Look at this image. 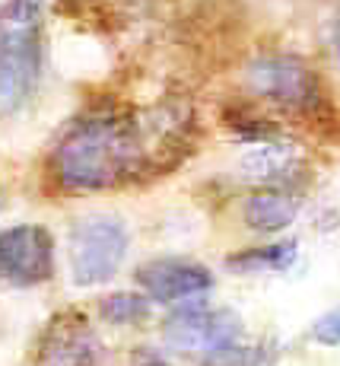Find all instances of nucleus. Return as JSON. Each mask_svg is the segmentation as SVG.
Segmentation results:
<instances>
[{"label": "nucleus", "instance_id": "423d86ee", "mask_svg": "<svg viewBox=\"0 0 340 366\" xmlns=\"http://www.w3.org/2000/svg\"><path fill=\"white\" fill-rule=\"evenodd\" d=\"M54 274V239L39 223L0 229V284L39 287Z\"/></svg>", "mask_w": 340, "mask_h": 366}, {"label": "nucleus", "instance_id": "2eb2a0df", "mask_svg": "<svg viewBox=\"0 0 340 366\" xmlns=\"http://www.w3.org/2000/svg\"><path fill=\"white\" fill-rule=\"evenodd\" d=\"M137 366H169V363L162 360V357H156V354H140Z\"/></svg>", "mask_w": 340, "mask_h": 366}, {"label": "nucleus", "instance_id": "0eeeda50", "mask_svg": "<svg viewBox=\"0 0 340 366\" xmlns=\"http://www.w3.org/2000/svg\"><path fill=\"white\" fill-rule=\"evenodd\" d=\"M134 280L153 302L166 306H185V302L204 300L214 290V274L207 264L191 258H153L134 271Z\"/></svg>", "mask_w": 340, "mask_h": 366}, {"label": "nucleus", "instance_id": "20e7f679", "mask_svg": "<svg viewBox=\"0 0 340 366\" xmlns=\"http://www.w3.org/2000/svg\"><path fill=\"white\" fill-rule=\"evenodd\" d=\"M131 249L127 223L115 214H86L70 223L67 262L76 287L109 284Z\"/></svg>", "mask_w": 340, "mask_h": 366}, {"label": "nucleus", "instance_id": "f257e3e1", "mask_svg": "<svg viewBox=\"0 0 340 366\" xmlns=\"http://www.w3.org/2000/svg\"><path fill=\"white\" fill-rule=\"evenodd\" d=\"M146 169L140 122L124 115H93L70 128L54 147L51 175L64 192H105Z\"/></svg>", "mask_w": 340, "mask_h": 366}, {"label": "nucleus", "instance_id": "9b49d317", "mask_svg": "<svg viewBox=\"0 0 340 366\" xmlns=\"http://www.w3.org/2000/svg\"><path fill=\"white\" fill-rule=\"evenodd\" d=\"M296 258H299V242L296 239H280V242L232 252L226 258V267L232 274H283L296 264Z\"/></svg>", "mask_w": 340, "mask_h": 366}, {"label": "nucleus", "instance_id": "6e6552de", "mask_svg": "<svg viewBox=\"0 0 340 366\" xmlns=\"http://www.w3.org/2000/svg\"><path fill=\"white\" fill-rule=\"evenodd\" d=\"M99 350L102 344L89 328L86 315L67 309V312L54 315L41 332L39 344H35V366H96Z\"/></svg>", "mask_w": 340, "mask_h": 366}, {"label": "nucleus", "instance_id": "ddd939ff", "mask_svg": "<svg viewBox=\"0 0 340 366\" xmlns=\"http://www.w3.org/2000/svg\"><path fill=\"white\" fill-rule=\"evenodd\" d=\"M309 337L315 344H321V347H340V302L311 322Z\"/></svg>", "mask_w": 340, "mask_h": 366}, {"label": "nucleus", "instance_id": "7ed1b4c3", "mask_svg": "<svg viewBox=\"0 0 340 366\" xmlns=\"http://www.w3.org/2000/svg\"><path fill=\"white\" fill-rule=\"evenodd\" d=\"M245 86L254 99L271 102L293 115L321 118V112H328L321 80L299 54L267 51L251 58L245 64Z\"/></svg>", "mask_w": 340, "mask_h": 366}, {"label": "nucleus", "instance_id": "4468645a", "mask_svg": "<svg viewBox=\"0 0 340 366\" xmlns=\"http://www.w3.org/2000/svg\"><path fill=\"white\" fill-rule=\"evenodd\" d=\"M331 51H334V58H337V64H340V13H337L334 26H331Z\"/></svg>", "mask_w": 340, "mask_h": 366}, {"label": "nucleus", "instance_id": "f8f14e48", "mask_svg": "<svg viewBox=\"0 0 340 366\" xmlns=\"http://www.w3.org/2000/svg\"><path fill=\"white\" fill-rule=\"evenodd\" d=\"M150 306H153V300L146 293L118 290L99 300V315L105 322H111V325H137V322H144L150 315Z\"/></svg>", "mask_w": 340, "mask_h": 366}, {"label": "nucleus", "instance_id": "f03ea898", "mask_svg": "<svg viewBox=\"0 0 340 366\" xmlns=\"http://www.w3.org/2000/svg\"><path fill=\"white\" fill-rule=\"evenodd\" d=\"M41 0H6L0 6V115H16L32 99L41 70Z\"/></svg>", "mask_w": 340, "mask_h": 366}, {"label": "nucleus", "instance_id": "1a4fd4ad", "mask_svg": "<svg viewBox=\"0 0 340 366\" xmlns=\"http://www.w3.org/2000/svg\"><path fill=\"white\" fill-rule=\"evenodd\" d=\"M239 179L254 188H289L299 182L302 169H306V150L302 144L289 137H274L251 144L239 157Z\"/></svg>", "mask_w": 340, "mask_h": 366}, {"label": "nucleus", "instance_id": "9d476101", "mask_svg": "<svg viewBox=\"0 0 340 366\" xmlns=\"http://www.w3.org/2000/svg\"><path fill=\"white\" fill-rule=\"evenodd\" d=\"M299 217V198L289 188H254L242 204V220L251 233L277 236Z\"/></svg>", "mask_w": 340, "mask_h": 366}, {"label": "nucleus", "instance_id": "dca6fc26", "mask_svg": "<svg viewBox=\"0 0 340 366\" xmlns=\"http://www.w3.org/2000/svg\"><path fill=\"white\" fill-rule=\"evenodd\" d=\"M0 210H4V188H0Z\"/></svg>", "mask_w": 340, "mask_h": 366}, {"label": "nucleus", "instance_id": "39448f33", "mask_svg": "<svg viewBox=\"0 0 340 366\" xmlns=\"http://www.w3.org/2000/svg\"><path fill=\"white\" fill-rule=\"evenodd\" d=\"M166 344L179 354H201L210 363L242 347V319L232 309H210L204 300L185 302L166 319Z\"/></svg>", "mask_w": 340, "mask_h": 366}]
</instances>
